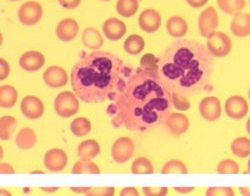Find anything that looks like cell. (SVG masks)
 Returning <instances> with one entry per match:
<instances>
[{"instance_id": "6da1fadb", "label": "cell", "mask_w": 250, "mask_h": 196, "mask_svg": "<svg viewBox=\"0 0 250 196\" xmlns=\"http://www.w3.org/2000/svg\"><path fill=\"white\" fill-rule=\"evenodd\" d=\"M172 107V92L157 77L156 65H141L109 106L108 113L115 126L146 132L166 123Z\"/></svg>"}, {"instance_id": "7a4b0ae2", "label": "cell", "mask_w": 250, "mask_h": 196, "mask_svg": "<svg viewBox=\"0 0 250 196\" xmlns=\"http://www.w3.org/2000/svg\"><path fill=\"white\" fill-rule=\"evenodd\" d=\"M213 54L200 42L180 39L156 58V74L172 93L184 96L210 91Z\"/></svg>"}, {"instance_id": "3957f363", "label": "cell", "mask_w": 250, "mask_h": 196, "mask_svg": "<svg viewBox=\"0 0 250 196\" xmlns=\"http://www.w3.org/2000/svg\"><path fill=\"white\" fill-rule=\"evenodd\" d=\"M128 65L110 52L95 50L74 65L71 71V86L74 93L87 103L115 100L131 77Z\"/></svg>"}, {"instance_id": "277c9868", "label": "cell", "mask_w": 250, "mask_h": 196, "mask_svg": "<svg viewBox=\"0 0 250 196\" xmlns=\"http://www.w3.org/2000/svg\"><path fill=\"white\" fill-rule=\"evenodd\" d=\"M54 109L60 117L63 118H68L76 114L79 110V102L76 94L71 91L59 93L54 100Z\"/></svg>"}, {"instance_id": "5b68a950", "label": "cell", "mask_w": 250, "mask_h": 196, "mask_svg": "<svg viewBox=\"0 0 250 196\" xmlns=\"http://www.w3.org/2000/svg\"><path fill=\"white\" fill-rule=\"evenodd\" d=\"M135 144L133 140L129 137L118 138L111 149V155L115 162L124 163L128 161L134 154Z\"/></svg>"}, {"instance_id": "8992f818", "label": "cell", "mask_w": 250, "mask_h": 196, "mask_svg": "<svg viewBox=\"0 0 250 196\" xmlns=\"http://www.w3.org/2000/svg\"><path fill=\"white\" fill-rule=\"evenodd\" d=\"M20 109L25 117L29 119H38L43 115L44 105L38 97L27 95L22 99Z\"/></svg>"}, {"instance_id": "52a82bcc", "label": "cell", "mask_w": 250, "mask_h": 196, "mask_svg": "<svg viewBox=\"0 0 250 196\" xmlns=\"http://www.w3.org/2000/svg\"><path fill=\"white\" fill-rule=\"evenodd\" d=\"M67 155L60 148H52L44 155V165L51 172H60L67 164Z\"/></svg>"}, {"instance_id": "ba28073f", "label": "cell", "mask_w": 250, "mask_h": 196, "mask_svg": "<svg viewBox=\"0 0 250 196\" xmlns=\"http://www.w3.org/2000/svg\"><path fill=\"white\" fill-rule=\"evenodd\" d=\"M45 63L44 55L36 50H30L23 53L19 58V65L23 70L34 72L43 67Z\"/></svg>"}, {"instance_id": "9c48e42d", "label": "cell", "mask_w": 250, "mask_h": 196, "mask_svg": "<svg viewBox=\"0 0 250 196\" xmlns=\"http://www.w3.org/2000/svg\"><path fill=\"white\" fill-rule=\"evenodd\" d=\"M45 84L51 88H60L68 82L67 72L60 66H50L43 73Z\"/></svg>"}, {"instance_id": "30bf717a", "label": "cell", "mask_w": 250, "mask_h": 196, "mask_svg": "<svg viewBox=\"0 0 250 196\" xmlns=\"http://www.w3.org/2000/svg\"><path fill=\"white\" fill-rule=\"evenodd\" d=\"M42 15L41 6L36 2H27L23 4L18 12L20 21L25 25H33L37 23Z\"/></svg>"}, {"instance_id": "8fae6325", "label": "cell", "mask_w": 250, "mask_h": 196, "mask_svg": "<svg viewBox=\"0 0 250 196\" xmlns=\"http://www.w3.org/2000/svg\"><path fill=\"white\" fill-rule=\"evenodd\" d=\"M161 24L159 13L153 9L144 10L139 17V25L142 30L148 33L155 32Z\"/></svg>"}, {"instance_id": "7c38bea8", "label": "cell", "mask_w": 250, "mask_h": 196, "mask_svg": "<svg viewBox=\"0 0 250 196\" xmlns=\"http://www.w3.org/2000/svg\"><path fill=\"white\" fill-rule=\"evenodd\" d=\"M125 32H126L125 24L116 18H110L103 24V33L110 40H119L123 37Z\"/></svg>"}, {"instance_id": "4fadbf2b", "label": "cell", "mask_w": 250, "mask_h": 196, "mask_svg": "<svg viewBox=\"0 0 250 196\" xmlns=\"http://www.w3.org/2000/svg\"><path fill=\"white\" fill-rule=\"evenodd\" d=\"M78 29L79 28H78L76 21H74L73 19L67 18V19L62 20L61 22L58 24L56 33L60 40L64 41V42H68L76 37V35L78 33Z\"/></svg>"}, {"instance_id": "5bb4252c", "label": "cell", "mask_w": 250, "mask_h": 196, "mask_svg": "<svg viewBox=\"0 0 250 196\" xmlns=\"http://www.w3.org/2000/svg\"><path fill=\"white\" fill-rule=\"evenodd\" d=\"M100 153V146L97 141L88 139L82 141L77 148V155L84 160H91Z\"/></svg>"}, {"instance_id": "9a60e30c", "label": "cell", "mask_w": 250, "mask_h": 196, "mask_svg": "<svg viewBox=\"0 0 250 196\" xmlns=\"http://www.w3.org/2000/svg\"><path fill=\"white\" fill-rule=\"evenodd\" d=\"M37 138L36 134L31 128H23L19 130V132L15 136V144L18 148L27 150L32 148L36 144Z\"/></svg>"}, {"instance_id": "2e32d148", "label": "cell", "mask_w": 250, "mask_h": 196, "mask_svg": "<svg viewBox=\"0 0 250 196\" xmlns=\"http://www.w3.org/2000/svg\"><path fill=\"white\" fill-rule=\"evenodd\" d=\"M18 98V92L11 85H2L0 87V105L2 108H11L15 105Z\"/></svg>"}, {"instance_id": "e0dca14e", "label": "cell", "mask_w": 250, "mask_h": 196, "mask_svg": "<svg viewBox=\"0 0 250 196\" xmlns=\"http://www.w3.org/2000/svg\"><path fill=\"white\" fill-rule=\"evenodd\" d=\"M82 42L87 48L94 51L98 50L103 45V39L100 33L93 28H88L83 32Z\"/></svg>"}, {"instance_id": "ac0fdd59", "label": "cell", "mask_w": 250, "mask_h": 196, "mask_svg": "<svg viewBox=\"0 0 250 196\" xmlns=\"http://www.w3.org/2000/svg\"><path fill=\"white\" fill-rule=\"evenodd\" d=\"M166 125L173 134L179 135L187 128V119L181 114L171 113L166 121Z\"/></svg>"}, {"instance_id": "d6986e66", "label": "cell", "mask_w": 250, "mask_h": 196, "mask_svg": "<svg viewBox=\"0 0 250 196\" xmlns=\"http://www.w3.org/2000/svg\"><path fill=\"white\" fill-rule=\"evenodd\" d=\"M123 47H124V50L127 53L131 55H137L140 52H142V50L144 49L145 41L141 36L137 34H132L124 41Z\"/></svg>"}, {"instance_id": "ffe728a7", "label": "cell", "mask_w": 250, "mask_h": 196, "mask_svg": "<svg viewBox=\"0 0 250 196\" xmlns=\"http://www.w3.org/2000/svg\"><path fill=\"white\" fill-rule=\"evenodd\" d=\"M16 128L17 120L14 117L2 116L0 119V137H1V140H9Z\"/></svg>"}, {"instance_id": "44dd1931", "label": "cell", "mask_w": 250, "mask_h": 196, "mask_svg": "<svg viewBox=\"0 0 250 196\" xmlns=\"http://www.w3.org/2000/svg\"><path fill=\"white\" fill-rule=\"evenodd\" d=\"M71 132L77 137L86 136L91 130V123L85 117H77L70 124Z\"/></svg>"}, {"instance_id": "7402d4cb", "label": "cell", "mask_w": 250, "mask_h": 196, "mask_svg": "<svg viewBox=\"0 0 250 196\" xmlns=\"http://www.w3.org/2000/svg\"><path fill=\"white\" fill-rule=\"evenodd\" d=\"M71 172L73 174H84V173L99 174L100 169L95 163L91 162L90 160L81 159V160H79L78 162H76L74 164Z\"/></svg>"}, {"instance_id": "603a6c76", "label": "cell", "mask_w": 250, "mask_h": 196, "mask_svg": "<svg viewBox=\"0 0 250 196\" xmlns=\"http://www.w3.org/2000/svg\"><path fill=\"white\" fill-rule=\"evenodd\" d=\"M131 172L134 174H151L154 172V169L149 159L145 157H138L132 163Z\"/></svg>"}, {"instance_id": "cb8c5ba5", "label": "cell", "mask_w": 250, "mask_h": 196, "mask_svg": "<svg viewBox=\"0 0 250 196\" xmlns=\"http://www.w3.org/2000/svg\"><path fill=\"white\" fill-rule=\"evenodd\" d=\"M137 0H119L117 3V12L124 17L132 16L137 11Z\"/></svg>"}, {"instance_id": "d4e9b609", "label": "cell", "mask_w": 250, "mask_h": 196, "mask_svg": "<svg viewBox=\"0 0 250 196\" xmlns=\"http://www.w3.org/2000/svg\"><path fill=\"white\" fill-rule=\"evenodd\" d=\"M167 30L172 36H181L184 34L186 30V26L184 21H182L179 17H172L167 22Z\"/></svg>"}, {"instance_id": "484cf974", "label": "cell", "mask_w": 250, "mask_h": 196, "mask_svg": "<svg viewBox=\"0 0 250 196\" xmlns=\"http://www.w3.org/2000/svg\"><path fill=\"white\" fill-rule=\"evenodd\" d=\"M163 174L167 173H186V167L178 160H171L166 163L161 171Z\"/></svg>"}, {"instance_id": "4316f807", "label": "cell", "mask_w": 250, "mask_h": 196, "mask_svg": "<svg viewBox=\"0 0 250 196\" xmlns=\"http://www.w3.org/2000/svg\"><path fill=\"white\" fill-rule=\"evenodd\" d=\"M114 187H90L85 196H114Z\"/></svg>"}, {"instance_id": "83f0119b", "label": "cell", "mask_w": 250, "mask_h": 196, "mask_svg": "<svg viewBox=\"0 0 250 196\" xmlns=\"http://www.w3.org/2000/svg\"><path fill=\"white\" fill-rule=\"evenodd\" d=\"M144 196H166L168 193L167 187H148L142 188Z\"/></svg>"}, {"instance_id": "f1b7e54d", "label": "cell", "mask_w": 250, "mask_h": 196, "mask_svg": "<svg viewBox=\"0 0 250 196\" xmlns=\"http://www.w3.org/2000/svg\"><path fill=\"white\" fill-rule=\"evenodd\" d=\"M172 102H173V106L180 110L187 109L189 105L188 101L185 99V96L178 93H172Z\"/></svg>"}, {"instance_id": "f546056e", "label": "cell", "mask_w": 250, "mask_h": 196, "mask_svg": "<svg viewBox=\"0 0 250 196\" xmlns=\"http://www.w3.org/2000/svg\"><path fill=\"white\" fill-rule=\"evenodd\" d=\"M206 196H234L230 188H209L206 192Z\"/></svg>"}, {"instance_id": "4dcf8cb0", "label": "cell", "mask_w": 250, "mask_h": 196, "mask_svg": "<svg viewBox=\"0 0 250 196\" xmlns=\"http://www.w3.org/2000/svg\"><path fill=\"white\" fill-rule=\"evenodd\" d=\"M9 73H10V66L8 62L3 58H0V79L4 80L5 78L8 77Z\"/></svg>"}, {"instance_id": "1f68e13d", "label": "cell", "mask_w": 250, "mask_h": 196, "mask_svg": "<svg viewBox=\"0 0 250 196\" xmlns=\"http://www.w3.org/2000/svg\"><path fill=\"white\" fill-rule=\"evenodd\" d=\"M119 196H140L135 187H125L121 190Z\"/></svg>"}, {"instance_id": "d6a6232c", "label": "cell", "mask_w": 250, "mask_h": 196, "mask_svg": "<svg viewBox=\"0 0 250 196\" xmlns=\"http://www.w3.org/2000/svg\"><path fill=\"white\" fill-rule=\"evenodd\" d=\"M0 172H1V174H5V173L12 174L14 173V169L8 163H1V165H0Z\"/></svg>"}, {"instance_id": "836d02e7", "label": "cell", "mask_w": 250, "mask_h": 196, "mask_svg": "<svg viewBox=\"0 0 250 196\" xmlns=\"http://www.w3.org/2000/svg\"><path fill=\"white\" fill-rule=\"evenodd\" d=\"M89 188L90 187H71L70 190L79 194H85L89 190Z\"/></svg>"}, {"instance_id": "e575fe53", "label": "cell", "mask_w": 250, "mask_h": 196, "mask_svg": "<svg viewBox=\"0 0 250 196\" xmlns=\"http://www.w3.org/2000/svg\"><path fill=\"white\" fill-rule=\"evenodd\" d=\"M174 190L179 192V193H188L190 191L193 190V188H190V187H174Z\"/></svg>"}, {"instance_id": "d590c367", "label": "cell", "mask_w": 250, "mask_h": 196, "mask_svg": "<svg viewBox=\"0 0 250 196\" xmlns=\"http://www.w3.org/2000/svg\"><path fill=\"white\" fill-rule=\"evenodd\" d=\"M40 189L44 192H47V193H53V192L57 191L59 188L58 187H41Z\"/></svg>"}, {"instance_id": "8d00e7d4", "label": "cell", "mask_w": 250, "mask_h": 196, "mask_svg": "<svg viewBox=\"0 0 250 196\" xmlns=\"http://www.w3.org/2000/svg\"><path fill=\"white\" fill-rule=\"evenodd\" d=\"M0 196H12V194L8 190L1 188L0 189Z\"/></svg>"}, {"instance_id": "74e56055", "label": "cell", "mask_w": 250, "mask_h": 196, "mask_svg": "<svg viewBox=\"0 0 250 196\" xmlns=\"http://www.w3.org/2000/svg\"><path fill=\"white\" fill-rule=\"evenodd\" d=\"M0 150H1V158H2L3 157V149H2V147L0 148Z\"/></svg>"}]
</instances>
